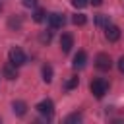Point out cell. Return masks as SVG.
<instances>
[{
  "mask_svg": "<svg viewBox=\"0 0 124 124\" xmlns=\"http://www.w3.org/2000/svg\"><path fill=\"white\" fill-rule=\"evenodd\" d=\"M89 89H91V93H93L97 99H103V97H105V93L108 91V83H107L103 78H97V79H93V81H91Z\"/></svg>",
  "mask_w": 124,
  "mask_h": 124,
  "instance_id": "1",
  "label": "cell"
},
{
  "mask_svg": "<svg viewBox=\"0 0 124 124\" xmlns=\"http://www.w3.org/2000/svg\"><path fill=\"white\" fill-rule=\"evenodd\" d=\"M8 58H10V62H12L14 66H23V64L27 62V56H25V52H23L21 48H17V46L10 48V52H8Z\"/></svg>",
  "mask_w": 124,
  "mask_h": 124,
  "instance_id": "2",
  "label": "cell"
},
{
  "mask_svg": "<svg viewBox=\"0 0 124 124\" xmlns=\"http://www.w3.org/2000/svg\"><path fill=\"white\" fill-rule=\"evenodd\" d=\"M37 110H39V114H43L46 120H50L52 114H54V103H52L50 99H45V101H41V103L37 105Z\"/></svg>",
  "mask_w": 124,
  "mask_h": 124,
  "instance_id": "3",
  "label": "cell"
},
{
  "mask_svg": "<svg viewBox=\"0 0 124 124\" xmlns=\"http://www.w3.org/2000/svg\"><path fill=\"white\" fill-rule=\"evenodd\" d=\"M95 66H97L99 70H103V72L110 70V66H112L110 56H108V54H105V52H99V54L95 56Z\"/></svg>",
  "mask_w": 124,
  "mask_h": 124,
  "instance_id": "4",
  "label": "cell"
},
{
  "mask_svg": "<svg viewBox=\"0 0 124 124\" xmlns=\"http://www.w3.org/2000/svg\"><path fill=\"white\" fill-rule=\"evenodd\" d=\"M48 25H50V29H62L64 27V23H66V17L62 16V14H48Z\"/></svg>",
  "mask_w": 124,
  "mask_h": 124,
  "instance_id": "5",
  "label": "cell"
},
{
  "mask_svg": "<svg viewBox=\"0 0 124 124\" xmlns=\"http://www.w3.org/2000/svg\"><path fill=\"white\" fill-rule=\"evenodd\" d=\"M105 37H107V41H110V43H114V41H118L120 39V29L116 27V25H107L105 27Z\"/></svg>",
  "mask_w": 124,
  "mask_h": 124,
  "instance_id": "6",
  "label": "cell"
},
{
  "mask_svg": "<svg viewBox=\"0 0 124 124\" xmlns=\"http://www.w3.org/2000/svg\"><path fill=\"white\" fill-rule=\"evenodd\" d=\"M72 46H74V37L70 33H62V37H60V48H62V52H70Z\"/></svg>",
  "mask_w": 124,
  "mask_h": 124,
  "instance_id": "7",
  "label": "cell"
},
{
  "mask_svg": "<svg viewBox=\"0 0 124 124\" xmlns=\"http://www.w3.org/2000/svg\"><path fill=\"white\" fill-rule=\"evenodd\" d=\"M85 62H87V54H85L83 50H78V54L74 56L72 66H74L76 70H79V68H83V66H85Z\"/></svg>",
  "mask_w": 124,
  "mask_h": 124,
  "instance_id": "8",
  "label": "cell"
},
{
  "mask_svg": "<svg viewBox=\"0 0 124 124\" xmlns=\"http://www.w3.org/2000/svg\"><path fill=\"white\" fill-rule=\"evenodd\" d=\"M17 66H14L12 62L10 64H6L4 68H2V74H4V78H8V79H16L17 78V70H16Z\"/></svg>",
  "mask_w": 124,
  "mask_h": 124,
  "instance_id": "9",
  "label": "cell"
},
{
  "mask_svg": "<svg viewBox=\"0 0 124 124\" xmlns=\"http://www.w3.org/2000/svg\"><path fill=\"white\" fill-rule=\"evenodd\" d=\"M12 110H14L17 116H23V114L27 112V105H25L23 101H14V103H12Z\"/></svg>",
  "mask_w": 124,
  "mask_h": 124,
  "instance_id": "10",
  "label": "cell"
},
{
  "mask_svg": "<svg viewBox=\"0 0 124 124\" xmlns=\"http://www.w3.org/2000/svg\"><path fill=\"white\" fill-rule=\"evenodd\" d=\"M43 79H45V83H50L52 81V66L50 64H45L43 66Z\"/></svg>",
  "mask_w": 124,
  "mask_h": 124,
  "instance_id": "11",
  "label": "cell"
},
{
  "mask_svg": "<svg viewBox=\"0 0 124 124\" xmlns=\"http://www.w3.org/2000/svg\"><path fill=\"white\" fill-rule=\"evenodd\" d=\"M95 25H97V27H107V25H108V16L99 14V16L95 17Z\"/></svg>",
  "mask_w": 124,
  "mask_h": 124,
  "instance_id": "12",
  "label": "cell"
},
{
  "mask_svg": "<svg viewBox=\"0 0 124 124\" xmlns=\"http://www.w3.org/2000/svg\"><path fill=\"white\" fill-rule=\"evenodd\" d=\"M85 21H87V17H85L83 14H76V16H72V23H74V25H85Z\"/></svg>",
  "mask_w": 124,
  "mask_h": 124,
  "instance_id": "13",
  "label": "cell"
},
{
  "mask_svg": "<svg viewBox=\"0 0 124 124\" xmlns=\"http://www.w3.org/2000/svg\"><path fill=\"white\" fill-rule=\"evenodd\" d=\"M45 14H46V12H45L43 8H37V10H35V14H33V19L39 23V21H43V19H45Z\"/></svg>",
  "mask_w": 124,
  "mask_h": 124,
  "instance_id": "14",
  "label": "cell"
},
{
  "mask_svg": "<svg viewBox=\"0 0 124 124\" xmlns=\"http://www.w3.org/2000/svg\"><path fill=\"white\" fill-rule=\"evenodd\" d=\"M79 120H81V114H79V112H74V114H70V116L66 118L68 124H72V122H79Z\"/></svg>",
  "mask_w": 124,
  "mask_h": 124,
  "instance_id": "15",
  "label": "cell"
},
{
  "mask_svg": "<svg viewBox=\"0 0 124 124\" xmlns=\"http://www.w3.org/2000/svg\"><path fill=\"white\" fill-rule=\"evenodd\" d=\"M72 6H74V8H78V10H81V8H85V6H87V0H72Z\"/></svg>",
  "mask_w": 124,
  "mask_h": 124,
  "instance_id": "16",
  "label": "cell"
},
{
  "mask_svg": "<svg viewBox=\"0 0 124 124\" xmlns=\"http://www.w3.org/2000/svg\"><path fill=\"white\" fill-rule=\"evenodd\" d=\"M41 43H50V39H52V33L50 31H46V33H41Z\"/></svg>",
  "mask_w": 124,
  "mask_h": 124,
  "instance_id": "17",
  "label": "cell"
},
{
  "mask_svg": "<svg viewBox=\"0 0 124 124\" xmlns=\"http://www.w3.org/2000/svg\"><path fill=\"white\" fill-rule=\"evenodd\" d=\"M76 85H78V78L74 76L72 79H68V83H66V87H68V89H72V87H76Z\"/></svg>",
  "mask_w": 124,
  "mask_h": 124,
  "instance_id": "18",
  "label": "cell"
},
{
  "mask_svg": "<svg viewBox=\"0 0 124 124\" xmlns=\"http://www.w3.org/2000/svg\"><path fill=\"white\" fill-rule=\"evenodd\" d=\"M21 2H23L25 8H35L37 6V0H21Z\"/></svg>",
  "mask_w": 124,
  "mask_h": 124,
  "instance_id": "19",
  "label": "cell"
},
{
  "mask_svg": "<svg viewBox=\"0 0 124 124\" xmlns=\"http://www.w3.org/2000/svg\"><path fill=\"white\" fill-rule=\"evenodd\" d=\"M118 70H120V72L124 74V56H122V58L118 60Z\"/></svg>",
  "mask_w": 124,
  "mask_h": 124,
  "instance_id": "20",
  "label": "cell"
},
{
  "mask_svg": "<svg viewBox=\"0 0 124 124\" xmlns=\"http://www.w3.org/2000/svg\"><path fill=\"white\" fill-rule=\"evenodd\" d=\"M89 4H93V6H101L103 0H89Z\"/></svg>",
  "mask_w": 124,
  "mask_h": 124,
  "instance_id": "21",
  "label": "cell"
},
{
  "mask_svg": "<svg viewBox=\"0 0 124 124\" xmlns=\"http://www.w3.org/2000/svg\"><path fill=\"white\" fill-rule=\"evenodd\" d=\"M0 12H2V2H0Z\"/></svg>",
  "mask_w": 124,
  "mask_h": 124,
  "instance_id": "22",
  "label": "cell"
}]
</instances>
